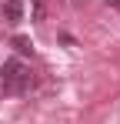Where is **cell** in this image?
Returning a JSON list of instances; mask_svg holds the SVG:
<instances>
[{"mask_svg":"<svg viewBox=\"0 0 120 124\" xmlns=\"http://www.w3.org/2000/svg\"><path fill=\"white\" fill-rule=\"evenodd\" d=\"M33 87V70L27 67L23 61H3L0 67V91L3 94H27Z\"/></svg>","mask_w":120,"mask_h":124,"instance_id":"1","label":"cell"},{"mask_svg":"<svg viewBox=\"0 0 120 124\" xmlns=\"http://www.w3.org/2000/svg\"><path fill=\"white\" fill-rule=\"evenodd\" d=\"M0 17H3V23L17 27V23L23 20V3H20V0H3V3H0Z\"/></svg>","mask_w":120,"mask_h":124,"instance_id":"2","label":"cell"},{"mask_svg":"<svg viewBox=\"0 0 120 124\" xmlns=\"http://www.w3.org/2000/svg\"><path fill=\"white\" fill-rule=\"evenodd\" d=\"M13 47H17L20 54H30V50H33V44H30V37H13Z\"/></svg>","mask_w":120,"mask_h":124,"instance_id":"3","label":"cell"},{"mask_svg":"<svg viewBox=\"0 0 120 124\" xmlns=\"http://www.w3.org/2000/svg\"><path fill=\"white\" fill-rule=\"evenodd\" d=\"M73 3H77V7H83V3H87V0H73Z\"/></svg>","mask_w":120,"mask_h":124,"instance_id":"4","label":"cell"}]
</instances>
